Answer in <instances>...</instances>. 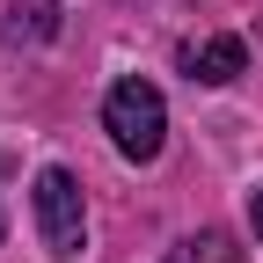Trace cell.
Here are the masks:
<instances>
[{
	"mask_svg": "<svg viewBox=\"0 0 263 263\" xmlns=\"http://www.w3.org/2000/svg\"><path fill=\"white\" fill-rule=\"evenodd\" d=\"M103 132H110V146L124 154V161H146L161 154V139H168V103H161V88L154 81H117L110 95H103Z\"/></svg>",
	"mask_w": 263,
	"mask_h": 263,
	"instance_id": "6da1fadb",
	"label": "cell"
},
{
	"mask_svg": "<svg viewBox=\"0 0 263 263\" xmlns=\"http://www.w3.org/2000/svg\"><path fill=\"white\" fill-rule=\"evenodd\" d=\"M29 212H37V234H44L51 263H81V249H88V205H81L73 168H37Z\"/></svg>",
	"mask_w": 263,
	"mask_h": 263,
	"instance_id": "7a4b0ae2",
	"label": "cell"
},
{
	"mask_svg": "<svg viewBox=\"0 0 263 263\" xmlns=\"http://www.w3.org/2000/svg\"><path fill=\"white\" fill-rule=\"evenodd\" d=\"M176 66H183L197 88H227V81L249 73V44H241V37H190V44L176 51Z\"/></svg>",
	"mask_w": 263,
	"mask_h": 263,
	"instance_id": "3957f363",
	"label": "cell"
},
{
	"mask_svg": "<svg viewBox=\"0 0 263 263\" xmlns=\"http://www.w3.org/2000/svg\"><path fill=\"white\" fill-rule=\"evenodd\" d=\"M0 37H8L15 51L51 44V37H59V0H15V8H8V22H0Z\"/></svg>",
	"mask_w": 263,
	"mask_h": 263,
	"instance_id": "277c9868",
	"label": "cell"
},
{
	"mask_svg": "<svg viewBox=\"0 0 263 263\" xmlns=\"http://www.w3.org/2000/svg\"><path fill=\"white\" fill-rule=\"evenodd\" d=\"M161 263H241V249H234V234H219V227H205V234H183Z\"/></svg>",
	"mask_w": 263,
	"mask_h": 263,
	"instance_id": "5b68a950",
	"label": "cell"
},
{
	"mask_svg": "<svg viewBox=\"0 0 263 263\" xmlns=\"http://www.w3.org/2000/svg\"><path fill=\"white\" fill-rule=\"evenodd\" d=\"M249 219H256V241H263V190L249 197Z\"/></svg>",
	"mask_w": 263,
	"mask_h": 263,
	"instance_id": "8992f818",
	"label": "cell"
},
{
	"mask_svg": "<svg viewBox=\"0 0 263 263\" xmlns=\"http://www.w3.org/2000/svg\"><path fill=\"white\" fill-rule=\"evenodd\" d=\"M0 241H8V212H0Z\"/></svg>",
	"mask_w": 263,
	"mask_h": 263,
	"instance_id": "52a82bcc",
	"label": "cell"
}]
</instances>
